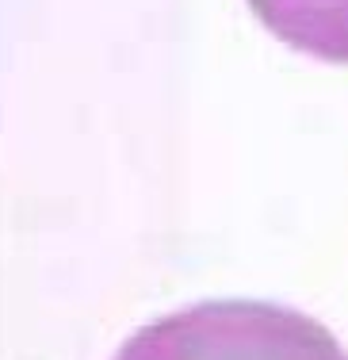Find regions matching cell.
Listing matches in <instances>:
<instances>
[{
	"mask_svg": "<svg viewBox=\"0 0 348 360\" xmlns=\"http://www.w3.org/2000/svg\"><path fill=\"white\" fill-rule=\"evenodd\" d=\"M115 360H348V353L302 311L218 299L142 326Z\"/></svg>",
	"mask_w": 348,
	"mask_h": 360,
	"instance_id": "1",
	"label": "cell"
},
{
	"mask_svg": "<svg viewBox=\"0 0 348 360\" xmlns=\"http://www.w3.org/2000/svg\"><path fill=\"white\" fill-rule=\"evenodd\" d=\"M249 8L279 42L348 65V0H249Z\"/></svg>",
	"mask_w": 348,
	"mask_h": 360,
	"instance_id": "2",
	"label": "cell"
}]
</instances>
